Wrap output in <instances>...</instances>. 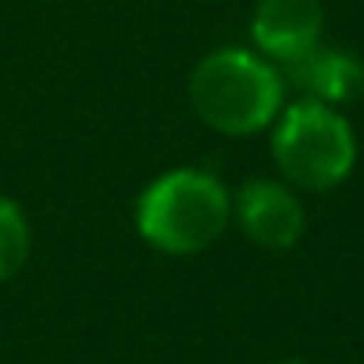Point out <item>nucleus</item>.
I'll use <instances>...</instances> for the list:
<instances>
[{"label":"nucleus","mask_w":364,"mask_h":364,"mask_svg":"<svg viewBox=\"0 0 364 364\" xmlns=\"http://www.w3.org/2000/svg\"><path fill=\"white\" fill-rule=\"evenodd\" d=\"M29 247H33V232L26 211L11 197H0V282L15 279L26 268Z\"/></svg>","instance_id":"7"},{"label":"nucleus","mask_w":364,"mask_h":364,"mask_svg":"<svg viewBox=\"0 0 364 364\" xmlns=\"http://www.w3.org/2000/svg\"><path fill=\"white\" fill-rule=\"evenodd\" d=\"M232 215L243 236L264 250H289L304 236V204L275 178H247L232 193Z\"/></svg>","instance_id":"4"},{"label":"nucleus","mask_w":364,"mask_h":364,"mask_svg":"<svg viewBox=\"0 0 364 364\" xmlns=\"http://www.w3.org/2000/svg\"><path fill=\"white\" fill-rule=\"evenodd\" d=\"M325 11L318 0H257L250 36L261 58L272 65H293L321 43Z\"/></svg>","instance_id":"5"},{"label":"nucleus","mask_w":364,"mask_h":364,"mask_svg":"<svg viewBox=\"0 0 364 364\" xmlns=\"http://www.w3.org/2000/svg\"><path fill=\"white\" fill-rule=\"evenodd\" d=\"M286 100L279 65L247 47H218L190 75L193 114L222 136H254L268 129Z\"/></svg>","instance_id":"2"},{"label":"nucleus","mask_w":364,"mask_h":364,"mask_svg":"<svg viewBox=\"0 0 364 364\" xmlns=\"http://www.w3.org/2000/svg\"><path fill=\"white\" fill-rule=\"evenodd\" d=\"M272 157L286 182L311 193H325L346 182V175L353 171L357 136L336 107L300 97L272 122Z\"/></svg>","instance_id":"3"},{"label":"nucleus","mask_w":364,"mask_h":364,"mask_svg":"<svg viewBox=\"0 0 364 364\" xmlns=\"http://www.w3.org/2000/svg\"><path fill=\"white\" fill-rule=\"evenodd\" d=\"M286 75L293 86L304 90V97L321 100L328 107L350 104L364 93V61L353 50H339V47L318 43L311 54L286 65Z\"/></svg>","instance_id":"6"},{"label":"nucleus","mask_w":364,"mask_h":364,"mask_svg":"<svg viewBox=\"0 0 364 364\" xmlns=\"http://www.w3.org/2000/svg\"><path fill=\"white\" fill-rule=\"evenodd\" d=\"M282 364H304V360H282Z\"/></svg>","instance_id":"8"},{"label":"nucleus","mask_w":364,"mask_h":364,"mask_svg":"<svg viewBox=\"0 0 364 364\" xmlns=\"http://www.w3.org/2000/svg\"><path fill=\"white\" fill-rule=\"evenodd\" d=\"M232 218L229 186L204 168L161 171L136 200V232L168 257H190L222 240Z\"/></svg>","instance_id":"1"}]
</instances>
